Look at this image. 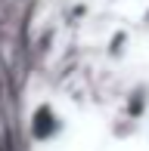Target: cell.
<instances>
[{
	"instance_id": "cell-1",
	"label": "cell",
	"mask_w": 149,
	"mask_h": 151,
	"mask_svg": "<svg viewBox=\"0 0 149 151\" xmlns=\"http://www.w3.org/2000/svg\"><path fill=\"white\" fill-rule=\"evenodd\" d=\"M56 129H59V120H56V114H53V108L40 105L37 114H34V136L37 139H47V136H53Z\"/></svg>"
}]
</instances>
